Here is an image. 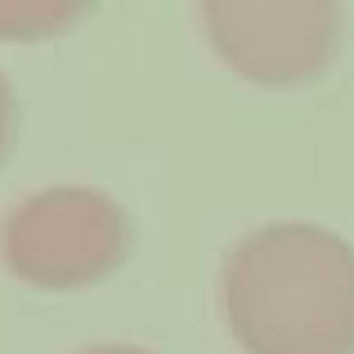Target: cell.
Returning a JSON list of instances; mask_svg holds the SVG:
<instances>
[{
    "mask_svg": "<svg viewBox=\"0 0 354 354\" xmlns=\"http://www.w3.org/2000/svg\"><path fill=\"white\" fill-rule=\"evenodd\" d=\"M130 251V216L90 184L36 189L0 220V265L36 292L104 283Z\"/></svg>",
    "mask_w": 354,
    "mask_h": 354,
    "instance_id": "2",
    "label": "cell"
},
{
    "mask_svg": "<svg viewBox=\"0 0 354 354\" xmlns=\"http://www.w3.org/2000/svg\"><path fill=\"white\" fill-rule=\"evenodd\" d=\"M220 310L242 354H354V247L305 220L256 229L220 265Z\"/></svg>",
    "mask_w": 354,
    "mask_h": 354,
    "instance_id": "1",
    "label": "cell"
},
{
    "mask_svg": "<svg viewBox=\"0 0 354 354\" xmlns=\"http://www.w3.org/2000/svg\"><path fill=\"white\" fill-rule=\"evenodd\" d=\"M207 41L251 86H305L332 63L341 9L332 0H207Z\"/></svg>",
    "mask_w": 354,
    "mask_h": 354,
    "instance_id": "3",
    "label": "cell"
},
{
    "mask_svg": "<svg viewBox=\"0 0 354 354\" xmlns=\"http://www.w3.org/2000/svg\"><path fill=\"white\" fill-rule=\"evenodd\" d=\"M81 354H153V350H144V346H90Z\"/></svg>",
    "mask_w": 354,
    "mask_h": 354,
    "instance_id": "6",
    "label": "cell"
},
{
    "mask_svg": "<svg viewBox=\"0 0 354 354\" xmlns=\"http://www.w3.org/2000/svg\"><path fill=\"white\" fill-rule=\"evenodd\" d=\"M81 18V5L63 0H0V41H45Z\"/></svg>",
    "mask_w": 354,
    "mask_h": 354,
    "instance_id": "4",
    "label": "cell"
},
{
    "mask_svg": "<svg viewBox=\"0 0 354 354\" xmlns=\"http://www.w3.org/2000/svg\"><path fill=\"white\" fill-rule=\"evenodd\" d=\"M14 121H18V104H14L5 72H0V162L9 157V144H14Z\"/></svg>",
    "mask_w": 354,
    "mask_h": 354,
    "instance_id": "5",
    "label": "cell"
}]
</instances>
